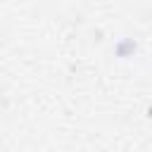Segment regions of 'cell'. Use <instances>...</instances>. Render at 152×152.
Instances as JSON below:
<instances>
[{
	"mask_svg": "<svg viewBox=\"0 0 152 152\" xmlns=\"http://www.w3.org/2000/svg\"><path fill=\"white\" fill-rule=\"evenodd\" d=\"M135 50H138V43L131 40V38H119L116 45H114V52H116L119 57H131Z\"/></svg>",
	"mask_w": 152,
	"mask_h": 152,
	"instance_id": "obj_1",
	"label": "cell"
}]
</instances>
